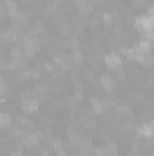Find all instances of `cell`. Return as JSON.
<instances>
[{
    "label": "cell",
    "instance_id": "20",
    "mask_svg": "<svg viewBox=\"0 0 154 156\" xmlns=\"http://www.w3.org/2000/svg\"><path fill=\"white\" fill-rule=\"evenodd\" d=\"M73 98H75V102H76V104H80V102H82V100H83V94H82V93H80V91H76V93H75V94H73Z\"/></svg>",
    "mask_w": 154,
    "mask_h": 156
},
{
    "label": "cell",
    "instance_id": "2",
    "mask_svg": "<svg viewBox=\"0 0 154 156\" xmlns=\"http://www.w3.org/2000/svg\"><path fill=\"white\" fill-rule=\"evenodd\" d=\"M22 111H24L26 115H31V113L38 111V100L33 98V96L24 94V98H22Z\"/></svg>",
    "mask_w": 154,
    "mask_h": 156
},
{
    "label": "cell",
    "instance_id": "17",
    "mask_svg": "<svg viewBox=\"0 0 154 156\" xmlns=\"http://www.w3.org/2000/svg\"><path fill=\"white\" fill-rule=\"evenodd\" d=\"M114 76L118 78V80H123V78H125V71H123V67H118V69H114Z\"/></svg>",
    "mask_w": 154,
    "mask_h": 156
},
{
    "label": "cell",
    "instance_id": "11",
    "mask_svg": "<svg viewBox=\"0 0 154 156\" xmlns=\"http://www.w3.org/2000/svg\"><path fill=\"white\" fill-rule=\"evenodd\" d=\"M44 31H45V26H44V22L42 20H37L35 24H33V27H29V35H33V37H37V35H44Z\"/></svg>",
    "mask_w": 154,
    "mask_h": 156
},
{
    "label": "cell",
    "instance_id": "12",
    "mask_svg": "<svg viewBox=\"0 0 154 156\" xmlns=\"http://www.w3.org/2000/svg\"><path fill=\"white\" fill-rule=\"evenodd\" d=\"M0 125H2L4 129H9V127L13 125V118H11V115L2 113V115H0Z\"/></svg>",
    "mask_w": 154,
    "mask_h": 156
},
{
    "label": "cell",
    "instance_id": "9",
    "mask_svg": "<svg viewBox=\"0 0 154 156\" xmlns=\"http://www.w3.org/2000/svg\"><path fill=\"white\" fill-rule=\"evenodd\" d=\"M100 85H102L107 93H113V89H114V78L109 76V75H102V76H100Z\"/></svg>",
    "mask_w": 154,
    "mask_h": 156
},
{
    "label": "cell",
    "instance_id": "3",
    "mask_svg": "<svg viewBox=\"0 0 154 156\" xmlns=\"http://www.w3.org/2000/svg\"><path fill=\"white\" fill-rule=\"evenodd\" d=\"M91 107H93V111L96 113V115H103V113H107L109 109H111V102L109 100H105V98H93V102H91Z\"/></svg>",
    "mask_w": 154,
    "mask_h": 156
},
{
    "label": "cell",
    "instance_id": "14",
    "mask_svg": "<svg viewBox=\"0 0 154 156\" xmlns=\"http://www.w3.org/2000/svg\"><path fill=\"white\" fill-rule=\"evenodd\" d=\"M94 156H113L109 147H96L94 149Z\"/></svg>",
    "mask_w": 154,
    "mask_h": 156
},
{
    "label": "cell",
    "instance_id": "4",
    "mask_svg": "<svg viewBox=\"0 0 154 156\" xmlns=\"http://www.w3.org/2000/svg\"><path fill=\"white\" fill-rule=\"evenodd\" d=\"M9 58H11L13 67H22L24 66V60H26V55L20 51V47H13L11 53H9Z\"/></svg>",
    "mask_w": 154,
    "mask_h": 156
},
{
    "label": "cell",
    "instance_id": "22",
    "mask_svg": "<svg viewBox=\"0 0 154 156\" xmlns=\"http://www.w3.org/2000/svg\"><path fill=\"white\" fill-rule=\"evenodd\" d=\"M11 156H20V151H16V153H13Z\"/></svg>",
    "mask_w": 154,
    "mask_h": 156
},
{
    "label": "cell",
    "instance_id": "8",
    "mask_svg": "<svg viewBox=\"0 0 154 156\" xmlns=\"http://www.w3.org/2000/svg\"><path fill=\"white\" fill-rule=\"evenodd\" d=\"M73 2L82 13H93V9H94V4L91 0H73Z\"/></svg>",
    "mask_w": 154,
    "mask_h": 156
},
{
    "label": "cell",
    "instance_id": "6",
    "mask_svg": "<svg viewBox=\"0 0 154 156\" xmlns=\"http://www.w3.org/2000/svg\"><path fill=\"white\" fill-rule=\"evenodd\" d=\"M20 144L24 147H35V145H38V136L29 133V131H24L22 136H20Z\"/></svg>",
    "mask_w": 154,
    "mask_h": 156
},
{
    "label": "cell",
    "instance_id": "1",
    "mask_svg": "<svg viewBox=\"0 0 154 156\" xmlns=\"http://www.w3.org/2000/svg\"><path fill=\"white\" fill-rule=\"evenodd\" d=\"M134 27H136L140 33H143V37H145V33H149V31L154 29V15L138 16V18L134 20Z\"/></svg>",
    "mask_w": 154,
    "mask_h": 156
},
{
    "label": "cell",
    "instance_id": "10",
    "mask_svg": "<svg viewBox=\"0 0 154 156\" xmlns=\"http://www.w3.org/2000/svg\"><path fill=\"white\" fill-rule=\"evenodd\" d=\"M15 40H18V33L11 27V29H4L2 31V42L4 44H9V42H15Z\"/></svg>",
    "mask_w": 154,
    "mask_h": 156
},
{
    "label": "cell",
    "instance_id": "7",
    "mask_svg": "<svg viewBox=\"0 0 154 156\" xmlns=\"http://www.w3.org/2000/svg\"><path fill=\"white\" fill-rule=\"evenodd\" d=\"M138 136H142V138H154V120L151 122H145L140 129H138Z\"/></svg>",
    "mask_w": 154,
    "mask_h": 156
},
{
    "label": "cell",
    "instance_id": "15",
    "mask_svg": "<svg viewBox=\"0 0 154 156\" xmlns=\"http://www.w3.org/2000/svg\"><path fill=\"white\" fill-rule=\"evenodd\" d=\"M71 26H73V31H76V33H80V31H82V29H83V22H82V20H80V18H75V20H73V24H71Z\"/></svg>",
    "mask_w": 154,
    "mask_h": 156
},
{
    "label": "cell",
    "instance_id": "18",
    "mask_svg": "<svg viewBox=\"0 0 154 156\" xmlns=\"http://www.w3.org/2000/svg\"><path fill=\"white\" fill-rule=\"evenodd\" d=\"M107 147H109V151H111L113 156H118V145H116V144H109Z\"/></svg>",
    "mask_w": 154,
    "mask_h": 156
},
{
    "label": "cell",
    "instance_id": "16",
    "mask_svg": "<svg viewBox=\"0 0 154 156\" xmlns=\"http://www.w3.org/2000/svg\"><path fill=\"white\" fill-rule=\"evenodd\" d=\"M60 31H62V35H64V37H67V35L71 33V29H69V26H67L65 22H60Z\"/></svg>",
    "mask_w": 154,
    "mask_h": 156
},
{
    "label": "cell",
    "instance_id": "19",
    "mask_svg": "<svg viewBox=\"0 0 154 156\" xmlns=\"http://www.w3.org/2000/svg\"><path fill=\"white\" fill-rule=\"evenodd\" d=\"M53 145H54V151H62V149H64V144H62L60 140H54Z\"/></svg>",
    "mask_w": 154,
    "mask_h": 156
},
{
    "label": "cell",
    "instance_id": "5",
    "mask_svg": "<svg viewBox=\"0 0 154 156\" xmlns=\"http://www.w3.org/2000/svg\"><path fill=\"white\" fill-rule=\"evenodd\" d=\"M103 62H105V66L111 69V71H114L118 67H121V58H120V55H116V53H109V55H105L103 56Z\"/></svg>",
    "mask_w": 154,
    "mask_h": 156
},
{
    "label": "cell",
    "instance_id": "13",
    "mask_svg": "<svg viewBox=\"0 0 154 156\" xmlns=\"http://www.w3.org/2000/svg\"><path fill=\"white\" fill-rule=\"evenodd\" d=\"M82 125L87 127V129H94L96 127V122L93 116H82Z\"/></svg>",
    "mask_w": 154,
    "mask_h": 156
},
{
    "label": "cell",
    "instance_id": "21",
    "mask_svg": "<svg viewBox=\"0 0 154 156\" xmlns=\"http://www.w3.org/2000/svg\"><path fill=\"white\" fill-rule=\"evenodd\" d=\"M42 156H49V153L47 151H42Z\"/></svg>",
    "mask_w": 154,
    "mask_h": 156
}]
</instances>
